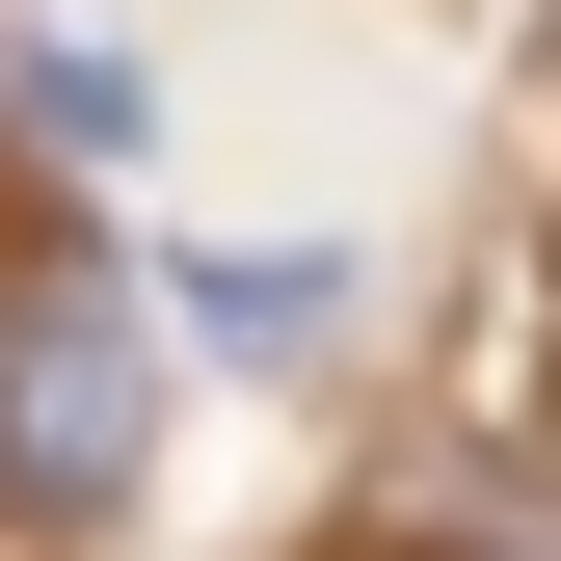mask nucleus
Instances as JSON below:
<instances>
[{"instance_id":"obj_1","label":"nucleus","mask_w":561,"mask_h":561,"mask_svg":"<svg viewBox=\"0 0 561 561\" xmlns=\"http://www.w3.org/2000/svg\"><path fill=\"white\" fill-rule=\"evenodd\" d=\"M134 455H161V321H134V267H27V295H0V481H27V508H107Z\"/></svg>"},{"instance_id":"obj_2","label":"nucleus","mask_w":561,"mask_h":561,"mask_svg":"<svg viewBox=\"0 0 561 561\" xmlns=\"http://www.w3.org/2000/svg\"><path fill=\"white\" fill-rule=\"evenodd\" d=\"M187 321H215L241 375H295V347L347 321V267H321V241H215V267H187Z\"/></svg>"},{"instance_id":"obj_3","label":"nucleus","mask_w":561,"mask_h":561,"mask_svg":"<svg viewBox=\"0 0 561 561\" xmlns=\"http://www.w3.org/2000/svg\"><path fill=\"white\" fill-rule=\"evenodd\" d=\"M0 107H27L54 161H134V54H81V27H27V54H0Z\"/></svg>"}]
</instances>
